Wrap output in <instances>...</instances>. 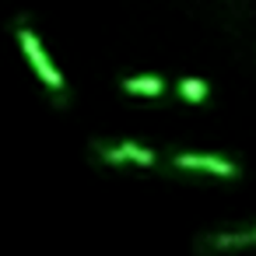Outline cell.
<instances>
[{
    "instance_id": "obj_5",
    "label": "cell",
    "mask_w": 256,
    "mask_h": 256,
    "mask_svg": "<svg viewBox=\"0 0 256 256\" xmlns=\"http://www.w3.org/2000/svg\"><path fill=\"white\" fill-rule=\"evenodd\" d=\"M120 88L126 95H134V98H158L165 92V78H158V74H134V78H123Z\"/></svg>"
},
{
    "instance_id": "obj_3",
    "label": "cell",
    "mask_w": 256,
    "mask_h": 256,
    "mask_svg": "<svg viewBox=\"0 0 256 256\" xmlns=\"http://www.w3.org/2000/svg\"><path fill=\"white\" fill-rule=\"evenodd\" d=\"M168 165L176 172H207V176H218V179H235L242 168L232 162V158H218V154H200V151H182V154H172Z\"/></svg>"
},
{
    "instance_id": "obj_2",
    "label": "cell",
    "mask_w": 256,
    "mask_h": 256,
    "mask_svg": "<svg viewBox=\"0 0 256 256\" xmlns=\"http://www.w3.org/2000/svg\"><path fill=\"white\" fill-rule=\"evenodd\" d=\"M92 151H95L98 162L109 165V168H126V165L154 168V165H158V151H151V148H144V144H137V140H126V137H123V140H112V144L95 140Z\"/></svg>"
},
{
    "instance_id": "obj_6",
    "label": "cell",
    "mask_w": 256,
    "mask_h": 256,
    "mask_svg": "<svg viewBox=\"0 0 256 256\" xmlns=\"http://www.w3.org/2000/svg\"><path fill=\"white\" fill-rule=\"evenodd\" d=\"M176 95L182 102H190V106H200L210 95V81H204V78H179L176 81Z\"/></svg>"
},
{
    "instance_id": "obj_4",
    "label": "cell",
    "mask_w": 256,
    "mask_h": 256,
    "mask_svg": "<svg viewBox=\"0 0 256 256\" xmlns=\"http://www.w3.org/2000/svg\"><path fill=\"white\" fill-rule=\"evenodd\" d=\"M200 252H242V249H256V221L242 224V228H224V232H207L196 238Z\"/></svg>"
},
{
    "instance_id": "obj_1",
    "label": "cell",
    "mask_w": 256,
    "mask_h": 256,
    "mask_svg": "<svg viewBox=\"0 0 256 256\" xmlns=\"http://www.w3.org/2000/svg\"><path fill=\"white\" fill-rule=\"evenodd\" d=\"M14 36H18V46H22V53H25V60L32 64V70H36V78L53 92V98L56 102H64V95H67V81H64V74H60V67L50 60V53H46V46L39 42V36L28 28V22L25 18H18V25H14Z\"/></svg>"
}]
</instances>
